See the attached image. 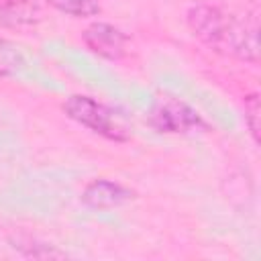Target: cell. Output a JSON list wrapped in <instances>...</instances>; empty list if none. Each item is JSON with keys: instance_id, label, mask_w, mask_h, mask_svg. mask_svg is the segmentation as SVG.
<instances>
[{"instance_id": "obj_1", "label": "cell", "mask_w": 261, "mask_h": 261, "mask_svg": "<svg viewBox=\"0 0 261 261\" xmlns=\"http://www.w3.org/2000/svg\"><path fill=\"white\" fill-rule=\"evenodd\" d=\"M188 27L206 47L243 61H259L257 18L243 16L216 4H194L186 14Z\"/></svg>"}, {"instance_id": "obj_2", "label": "cell", "mask_w": 261, "mask_h": 261, "mask_svg": "<svg viewBox=\"0 0 261 261\" xmlns=\"http://www.w3.org/2000/svg\"><path fill=\"white\" fill-rule=\"evenodd\" d=\"M63 112L77 122L80 126L108 139L114 143H126L130 141V128L126 120L110 106L98 102L92 96L86 94H71L61 104Z\"/></svg>"}, {"instance_id": "obj_3", "label": "cell", "mask_w": 261, "mask_h": 261, "mask_svg": "<svg viewBox=\"0 0 261 261\" xmlns=\"http://www.w3.org/2000/svg\"><path fill=\"white\" fill-rule=\"evenodd\" d=\"M147 122L151 128L165 135H196L210 130L208 122L198 114V110L169 94L155 98L149 108Z\"/></svg>"}, {"instance_id": "obj_4", "label": "cell", "mask_w": 261, "mask_h": 261, "mask_svg": "<svg viewBox=\"0 0 261 261\" xmlns=\"http://www.w3.org/2000/svg\"><path fill=\"white\" fill-rule=\"evenodd\" d=\"M82 41L92 53L110 61L124 57L128 45V37L110 22H92L82 33Z\"/></svg>"}, {"instance_id": "obj_5", "label": "cell", "mask_w": 261, "mask_h": 261, "mask_svg": "<svg viewBox=\"0 0 261 261\" xmlns=\"http://www.w3.org/2000/svg\"><path fill=\"white\" fill-rule=\"evenodd\" d=\"M135 190L112 181V179H92L82 192V204L94 210H112L124 206L126 202L135 200Z\"/></svg>"}, {"instance_id": "obj_6", "label": "cell", "mask_w": 261, "mask_h": 261, "mask_svg": "<svg viewBox=\"0 0 261 261\" xmlns=\"http://www.w3.org/2000/svg\"><path fill=\"white\" fill-rule=\"evenodd\" d=\"M45 2L73 18L96 16L102 10V0H45Z\"/></svg>"}, {"instance_id": "obj_7", "label": "cell", "mask_w": 261, "mask_h": 261, "mask_svg": "<svg viewBox=\"0 0 261 261\" xmlns=\"http://www.w3.org/2000/svg\"><path fill=\"white\" fill-rule=\"evenodd\" d=\"M22 67H24V57L20 55V51L10 41L0 37V75L4 77L16 75Z\"/></svg>"}, {"instance_id": "obj_8", "label": "cell", "mask_w": 261, "mask_h": 261, "mask_svg": "<svg viewBox=\"0 0 261 261\" xmlns=\"http://www.w3.org/2000/svg\"><path fill=\"white\" fill-rule=\"evenodd\" d=\"M259 96L249 94L245 96V122L249 126V133L255 143H259Z\"/></svg>"}, {"instance_id": "obj_9", "label": "cell", "mask_w": 261, "mask_h": 261, "mask_svg": "<svg viewBox=\"0 0 261 261\" xmlns=\"http://www.w3.org/2000/svg\"><path fill=\"white\" fill-rule=\"evenodd\" d=\"M0 2H4V0H0ZM6 2H12V0H6Z\"/></svg>"}]
</instances>
